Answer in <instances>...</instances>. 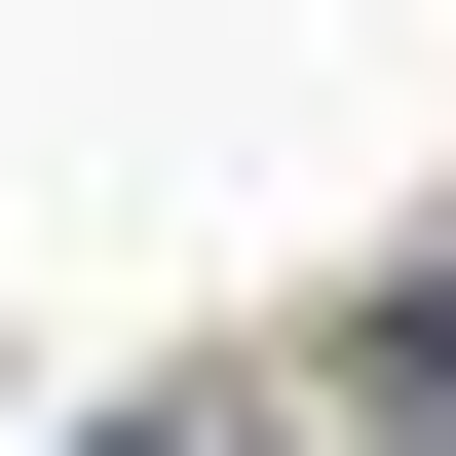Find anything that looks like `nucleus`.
<instances>
[]
</instances>
